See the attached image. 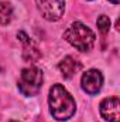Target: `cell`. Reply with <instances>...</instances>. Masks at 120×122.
I'll use <instances>...</instances> for the list:
<instances>
[{"label": "cell", "mask_w": 120, "mask_h": 122, "mask_svg": "<svg viewBox=\"0 0 120 122\" xmlns=\"http://www.w3.org/2000/svg\"><path fill=\"white\" fill-rule=\"evenodd\" d=\"M48 105L52 118L60 122L71 119L76 112V102L74 97L61 84H54L51 87L48 95Z\"/></svg>", "instance_id": "cell-1"}, {"label": "cell", "mask_w": 120, "mask_h": 122, "mask_svg": "<svg viewBox=\"0 0 120 122\" xmlns=\"http://www.w3.org/2000/svg\"><path fill=\"white\" fill-rule=\"evenodd\" d=\"M62 37L72 47H75L76 50H79L82 53L90 51L95 46V41H96V34L82 21L71 23L66 27V30L64 31Z\"/></svg>", "instance_id": "cell-2"}, {"label": "cell", "mask_w": 120, "mask_h": 122, "mask_svg": "<svg viewBox=\"0 0 120 122\" xmlns=\"http://www.w3.org/2000/svg\"><path fill=\"white\" fill-rule=\"evenodd\" d=\"M42 82H44L42 70L35 65H30L21 70L17 87H18V91L24 97H35L41 91Z\"/></svg>", "instance_id": "cell-3"}, {"label": "cell", "mask_w": 120, "mask_h": 122, "mask_svg": "<svg viewBox=\"0 0 120 122\" xmlns=\"http://www.w3.org/2000/svg\"><path fill=\"white\" fill-rule=\"evenodd\" d=\"M35 4L47 21H58L65 11V0H35Z\"/></svg>", "instance_id": "cell-4"}, {"label": "cell", "mask_w": 120, "mask_h": 122, "mask_svg": "<svg viewBox=\"0 0 120 122\" xmlns=\"http://www.w3.org/2000/svg\"><path fill=\"white\" fill-rule=\"evenodd\" d=\"M81 87L88 95H96L99 94L103 87V74L102 71L96 68H90L82 74L81 78Z\"/></svg>", "instance_id": "cell-5"}, {"label": "cell", "mask_w": 120, "mask_h": 122, "mask_svg": "<svg viewBox=\"0 0 120 122\" xmlns=\"http://www.w3.org/2000/svg\"><path fill=\"white\" fill-rule=\"evenodd\" d=\"M100 117L106 122H120V101L117 97H109L99 104Z\"/></svg>", "instance_id": "cell-6"}, {"label": "cell", "mask_w": 120, "mask_h": 122, "mask_svg": "<svg viewBox=\"0 0 120 122\" xmlns=\"http://www.w3.org/2000/svg\"><path fill=\"white\" fill-rule=\"evenodd\" d=\"M17 38L23 43V47H24V51H23V58L26 61H37L40 60L41 57V53L37 47V44L31 40L30 37L24 33V31H18L17 33Z\"/></svg>", "instance_id": "cell-7"}, {"label": "cell", "mask_w": 120, "mask_h": 122, "mask_svg": "<svg viewBox=\"0 0 120 122\" xmlns=\"http://www.w3.org/2000/svg\"><path fill=\"white\" fill-rule=\"evenodd\" d=\"M58 70H60L61 75L65 80H71L72 77H75L81 70H82V64L81 61H78L72 56H66L60 61L58 64Z\"/></svg>", "instance_id": "cell-8"}, {"label": "cell", "mask_w": 120, "mask_h": 122, "mask_svg": "<svg viewBox=\"0 0 120 122\" xmlns=\"http://www.w3.org/2000/svg\"><path fill=\"white\" fill-rule=\"evenodd\" d=\"M13 6L9 1H1L0 0V24L1 26H7L11 20H13Z\"/></svg>", "instance_id": "cell-9"}, {"label": "cell", "mask_w": 120, "mask_h": 122, "mask_svg": "<svg viewBox=\"0 0 120 122\" xmlns=\"http://www.w3.org/2000/svg\"><path fill=\"white\" fill-rule=\"evenodd\" d=\"M96 26H97V29L102 34H106L110 30V19L106 14H100L96 20Z\"/></svg>", "instance_id": "cell-10"}, {"label": "cell", "mask_w": 120, "mask_h": 122, "mask_svg": "<svg viewBox=\"0 0 120 122\" xmlns=\"http://www.w3.org/2000/svg\"><path fill=\"white\" fill-rule=\"evenodd\" d=\"M109 1H110V3H113V4H119L120 0H109Z\"/></svg>", "instance_id": "cell-11"}, {"label": "cell", "mask_w": 120, "mask_h": 122, "mask_svg": "<svg viewBox=\"0 0 120 122\" xmlns=\"http://www.w3.org/2000/svg\"><path fill=\"white\" fill-rule=\"evenodd\" d=\"M9 122H20V121H14V119H11V121H9Z\"/></svg>", "instance_id": "cell-12"}, {"label": "cell", "mask_w": 120, "mask_h": 122, "mask_svg": "<svg viewBox=\"0 0 120 122\" xmlns=\"http://www.w3.org/2000/svg\"><path fill=\"white\" fill-rule=\"evenodd\" d=\"M86 1H92V0H86Z\"/></svg>", "instance_id": "cell-13"}]
</instances>
